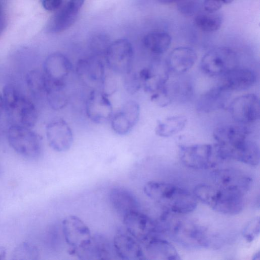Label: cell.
Here are the masks:
<instances>
[{
  "mask_svg": "<svg viewBox=\"0 0 260 260\" xmlns=\"http://www.w3.org/2000/svg\"><path fill=\"white\" fill-rule=\"evenodd\" d=\"M157 223L160 234H166L183 246L199 248L209 244L205 228L181 214L164 210Z\"/></svg>",
  "mask_w": 260,
  "mask_h": 260,
  "instance_id": "cell-1",
  "label": "cell"
},
{
  "mask_svg": "<svg viewBox=\"0 0 260 260\" xmlns=\"http://www.w3.org/2000/svg\"><path fill=\"white\" fill-rule=\"evenodd\" d=\"M144 192L152 200L164 208L165 211L181 215L193 212L198 200L187 190L174 184L157 181L147 182Z\"/></svg>",
  "mask_w": 260,
  "mask_h": 260,
  "instance_id": "cell-2",
  "label": "cell"
},
{
  "mask_svg": "<svg viewBox=\"0 0 260 260\" xmlns=\"http://www.w3.org/2000/svg\"><path fill=\"white\" fill-rule=\"evenodd\" d=\"M193 194L197 200L222 214L237 215L244 208L243 195L214 185L198 184Z\"/></svg>",
  "mask_w": 260,
  "mask_h": 260,
  "instance_id": "cell-3",
  "label": "cell"
},
{
  "mask_svg": "<svg viewBox=\"0 0 260 260\" xmlns=\"http://www.w3.org/2000/svg\"><path fill=\"white\" fill-rule=\"evenodd\" d=\"M4 109L12 125L32 128L38 117L37 108L33 102L25 96L13 85L4 87Z\"/></svg>",
  "mask_w": 260,
  "mask_h": 260,
  "instance_id": "cell-4",
  "label": "cell"
},
{
  "mask_svg": "<svg viewBox=\"0 0 260 260\" xmlns=\"http://www.w3.org/2000/svg\"><path fill=\"white\" fill-rule=\"evenodd\" d=\"M179 156L184 165L194 170L213 168L225 160L216 143L181 146Z\"/></svg>",
  "mask_w": 260,
  "mask_h": 260,
  "instance_id": "cell-5",
  "label": "cell"
},
{
  "mask_svg": "<svg viewBox=\"0 0 260 260\" xmlns=\"http://www.w3.org/2000/svg\"><path fill=\"white\" fill-rule=\"evenodd\" d=\"M7 139L10 147L24 157L36 159L43 152L42 137L31 128L11 125L7 132Z\"/></svg>",
  "mask_w": 260,
  "mask_h": 260,
  "instance_id": "cell-6",
  "label": "cell"
},
{
  "mask_svg": "<svg viewBox=\"0 0 260 260\" xmlns=\"http://www.w3.org/2000/svg\"><path fill=\"white\" fill-rule=\"evenodd\" d=\"M236 52L226 47H216L208 51L202 57L201 69L210 77L221 76L238 67Z\"/></svg>",
  "mask_w": 260,
  "mask_h": 260,
  "instance_id": "cell-7",
  "label": "cell"
},
{
  "mask_svg": "<svg viewBox=\"0 0 260 260\" xmlns=\"http://www.w3.org/2000/svg\"><path fill=\"white\" fill-rule=\"evenodd\" d=\"M104 58L108 68L113 72L124 75L132 69L134 50L131 42L124 39L111 43Z\"/></svg>",
  "mask_w": 260,
  "mask_h": 260,
  "instance_id": "cell-8",
  "label": "cell"
},
{
  "mask_svg": "<svg viewBox=\"0 0 260 260\" xmlns=\"http://www.w3.org/2000/svg\"><path fill=\"white\" fill-rule=\"evenodd\" d=\"M128 234L144 244L152 238L160 236L157 221L139 210L131 212L122 217Z\"/></svg>",
  "mask_w": 260,
  "mask_h": 260,
  "instance_id": "cell-9",
  "label": "cell"
},
{
  "mask_svg": "<svg viewBox=\"0 0 260 260\" xmlns=\"http://www.w3.org/2000/svg\"><path fill=\"white\" fill-rule=\"evenodd\" d=\"M213 185L244 195L251 188L252 180L244 172L232 168L215 170L211 174Z\"/></svg>",
  "mask_w": 260,
  "mask_h": 260,
  "instance_id": "cell-10",
  "label": "cell"
},
{
  "mask_svg": "<svg viewBox=\"0 0 260 260\" xmlns=\"http://www.w3.org/2000/svg\"><path fill=\"white\" fill-rule=\"evenodd\" d=\"M109 96L101 89H93L90 92L85 103V113L93 123L105 124L110 121L114 112Z\"/></svg>",
  "mask_w": 260,
  "mask_h": 260,
  "instance_id": "cell-11",
  "label": "cell"
},
{
  "mask_svg": "<svg viewBox=\"0 0 260 260\" xmlns=\"http://www.w3.org/2000/svg\"><path fill=\"white\" fill-rule=\"evenodd\" d=\"M45 134L50 147L58 152L68 151L74 142L73 131L63 118L55 117L46 125Z\"/></svg>",
  "mask_w": 260,
  "mask_h": 260,
  "instance_id": "cell-12",
  "label": "cell"
},
{
  "mask_svg": "<svg viewBox=\"0 0 260 260\" xmlns=\"http://www.w3.org/2000/svg\"><path fill=\"white\" fill-rule=\"evenodd\" d=\"M232 118L242 124L254 122L260 116L259 101L253 93L244 94L235 98L229 106Z\"/></svg>",
  "mask_w": 260,
  "mask_h": 260,
  "instance_id": "cell-13",
  "label": "cell"
},
{
  "mask_svg": "<svg viewBox=\"0 0 260 260\" xmlns=\"http://www.w3.org/2000/svg\"><path fill=\"white\" fill-rule=\"evenodd\" d=\"M61 225L65 241L72 248V253L83 247L91 237L88 226L77 216L65 217Z\"/></svg>",
  "mask_w": 260,
  "mask_h": 260,
  "instance_id": "cell-14",
  "label": "cell"
},
{
  "mask_svg": "<svg viewBox=\"0 0 260 260\" xmlns=\"http://www.w3.org/2000/svg\"><path fill=\"white\" fill-rule=\"evenodd\" d=\"M102 57L95 55L81 58L75 67L77 76L87 85L100 89L106 77L105 63Z\"/></svg>",
  "mask_w": 260,
  "mask_h": 260,
  "instance_id": "cell-15",
  "label": "cell"
},
{
  "mask_svg": "<svg viewBox=\"0 0 260 260\" xmlns=\"http://www.w3.org/2000/svg\"><path fill=\"white\" fill-rule=\"evenodd\" d=\"M73 69L70 60L60 52L49 54L43 65V72L47 82L56 84L66 85Z\"/></svg>",
  "mask_w": 260,
  "mask_h": 260,
  "instance_id": "cell-16",
  "label": "cell"
},
{
  "mask_svg": "<svg viewBox=\"0 0 260 260\" xmlns=\"http://www.w3.org/2000/svg\"><path fill=\"white\" fill-rule=\"evenodd\" d=\"M140 115L139 104L135 100L126 101L113 113L110 121L112 130L118 135H127L137 124Z\"/></svg>",
  "mask_w": 260,
  "mask_h": 260,
  "instance_id": "cell-17",
  "label": "cell"
},
{
  "mask_svg": "<svg viewBox=\"0 0 260 260\" xmlns=\"http://www.w3.org/2000/svg\"><path fill=\"white\" fill-rule=\"evenodd\" d=\"M109 239L105 236L96 234L89 241L74 254L81 259H110L115 252Z\"/></svg>",
  "mask_w": 260,
  "mask_h": 260,
  "instance_id": "cell-18",
  "label": "cell"
},
{
  "mask_svg": "<svg viewBox=\"0 0 260 260\" xmlns=\"http://www.w3.org/2000/svg\"><path fill=\"white\" fill-rule=\"evenodd\" d=\"M86 0H69L48 21L46 29L51 33L60 32L69 28L75 21L79 11Z\"/></svg>",
  "mask_w": 260,
  "mask_h": 260,
  "instance_id": "cell-19",
  "label": "cell"
},
{
  "mask_svg": "<svg viewBox=\"0 0 260 260\" xmlns=\"http://www.w3.org/2000/svg\"><path fill=\"white\" fill-rule=\"evenodd\" d=\"M221 151L225 159H232L253 166H257L259 163V146L256 142L249 138Z\"/></svg>",
  "mask_w": 260,
  "mask_h": 260,
  "instance_id": "cell-20",
  "label": "cell"
},
{
  "mask_svg": "<svg viewBox=\"0 0 260 260\" xmlns=\"http://www.w3.org/2000/svg\"><path fill=\"white\" fill-rule=\"evenodd\" d=\"M169 72L166 63H159L142 69L138 73L142 87L145 91L151 93L162 89L168 81Z\"/></svg>",
  "mask_w": 260,
  "mask_h": 260,
  "instance_id": "cell-21",
  "label": "cell"
},
{
  "mask_svg": "<svg viewBox=\"0 0 260 260\" xmlns=\"http://www.w3.org/2000/svg\"><path fill=\"white\" fill-rule=\"evenodd\" d=\"M255 81L256 76L252 70L237 67L220 76L218 85L230 91H239L252 87Z\"/></svg>",
  "mask_w": 260,
  "mask_h": 260,
  "instance_id": "cell-22",
  "label": "cell"
},
{
  "mask_svg": "<svg viewBox=\"0 0 260 260\" xmlns=\"http://www.w3.org/2000/svg\"><path fill=\"white\" fill-rule=\"evenodd\" d=\"M248 131L243 124L225 125L216 127L213 137L221 149H228L248 138Z\"/></svg>",
  "mask_w": 260,
  "mask_h": 260,
  "instance_id": "cell-23",
  "label": "cell"
},
{
  "mask_svg": "<svg viewBox=\"0 0 260 260\" xmlns=\"http://www.w3.org/2000/svg\"><path fill=\"white\" fill-rule=\"evenodd\" d=\"M143 245L145 259H180V255L174 245L160 236L152 238Z\"/></svg>",
  "mask_w": 260,
  "mask_h": 260,
  "instance_id": "cell-24",
  "label": "cell"
},
{
  "mask_svg": "<svg viewBox=\"0 0 260 260\" xmlns=\"http://www.w3.org/2000/svg\"><path fill=\"white\" fill-rule=\"evenodd\" d=\"M113 246L116 255L121 259H145L140 243L129 234L118 233L114 238Z\"/></svg>",
  "mask_w": 260,
  "mask_h": 260,
  "instance_id": "cell-25",
  "label": "cell"
},
{
  "mask_svg": "<svg viewBox=\"0 0 260 260\" xmlns=\"http://www.w3.org/2000/svg\"><path fill=\"white\" fill-rule=\"evenodd\" d=\"M231 91L217 85L204 93L199 99L197 109L201 113H210L224 108L228 103Z\"/></svg>",
  "mask_w": 260,
  "mask_h": 260,
  "instance_id": "cell-26",
  "label": "cell"
},
{
  "mask_svg": "<svg viewBox=\"0 0 260 260\" xmlns=\"http://www.w3.org/2000/svg\"><path fill=\"white\" fill-rule=\"evenodd\" d=\"M109 200L114 210L122 218L126 214L140 209V204L136 196L124 187L112 188L109 193Z\"/></svg>",
  "mask_w": 260,
  "mask_h": 260,
  "instance_id": "cell-27",
  "label": "cell"
},
{
  "mask_svg": "<svg viewBox=\"0 0 260 260\" xmlns=\"http://www.w3.org/2000/svg\"><path fill=\"white\" fill-rule=\"evenodd\" d=\"M197 60V55L193 49L187 47H179L170 52L166 64L169 71L181 74L190 69Z\"/></svg>",
  "mask_w": 260,
  "mask_h": 260,
  "instance_id": "cell-28",
  "label": "cell"
},
{
  "mask_svg": "<svg viewBox=\"0 0 260 260\" xmlns=\"http://www.w3.org/2000/svg\"><path fill=\"white\" fill-rule=\"evenodd\" d=\"M187 119L184 116H173L158 120L155 128L156 135L167 138L181 132L185 127Z\"/></svg>",
  "mask_w": 260,
  "mask_h": 260,
  "instance_id": "cell-29",
  "label": "cell"
},
{
  "mask_svg": "<svg viewBox=\"0 0 260 260\" xmlns=\"http://www.w3.org/2000/svg\"><path fill=\"white\" fill-rule=\"evenodd\" d=\"M45 95L49 105L54 110L63 109L68 104L69 98L66 85L53 84L46 81Z\"/></svg>",
  "mask_w": 260,
  "mask_h": 260,
  "instance_id": "cell-30",
  "label": "cell"
},
{
  "mask_svg": "<svg viewBox=\"0 0 260 260\" xmlns=\"http://www.w3.org/2000/svg\"><path fill=\"white\" fill-rule=\"evenodd\" d=\"M143 43L149 51L156 54L165 53L171 44V37L166 32L155 31L146 35L143 38Z\"/></svg>",
  "mask_w": 260,
  "mask_h": 260,
  "instance_id": "cell-31",
  "label": "cell"
},
{
  "mask_svg": "<svg viewBox=\"0 0 260 260\" xmlns=\"http://www.w3.org/2000/svg\"><path fill=\"white\" fill-rule=\"evenodd\" d=\"M25 82L28 89L34 95H45L46 80L43 71L37 69L29 71L25 76Z\"/></svg>",
  "mask_w": 260,
  "mask_h": 260,
  "instance_id": "cell-32",
  "label": "cell"
},
{
  "mask_svg": "<svg viewBox=\"0 0 260 260\" xmlns=\"http://www.w3.org/2000/svg\"><path fill=\"white\" fill-rule=\"evenodd\" d=\"M216 12H207L197 15L194 18L196 25L205 32H213L219 29L222 24V18Z\"/></svg>",
  "mask_w": 260,
  "mask_h": 260,
  "instance_id": "cell-33",
  "label": "cell"
},
{
  "mask_svg": "<svg viewBox=\"0 0 260 260\" xmlns=\"http://www.w3.org/2000/svg\"><path fill=\"white\" fill-rule=\"evenodd\" d=\"M39 250L36 246L28 242H23L14 249L11 258L18 260H36L39 258Z\"/></svg>",
  "mask_w": 260,
  "mask_h": 260,
  "instance_id": "cell-34",
  "label": "cell"
},
{
  "mask_svg": "<svg viewBox=\"0 0 260 260\" xmlns=\"http://www.w3.org/2000/svg\"><path fill=\"white\" fill-rule=\"evenodd\" d=\"M110 44L109 39L106 36L98 35L91 39L89 47L94 55L104 57Z\"/></svg>",
  "mask_w": 260,
  "mask_h": 260,
  "instance_id": "cell-35",
  "label": "cell"
},
{
  "mask_svg": "<svg viewBox=\"0 0 260 260\" xmlns=\"http://www.w3.org/2000/svg\"><path fill=\"white\" fill-rule=\"evenodd\" d=\"M123 75V87L128 93L134 94L139 91L142 84L138 73L132 70Z\"/></svg>",
  "mask_w": 260,
  "mask_h": 260,
  "instance_id": "cell-36",
  "label": "cell"
},
{
  "mask_svg": "<svg viewBox=\"0 0 260 260\" xmlns=\"http://www.w3.org/2000/svg\"><path fill=\"white\" fill-rule=\"evenodd\" d=\"M260 221L259 216L249 221L243 229L242 234L247 242H252L259 234Z\"/></svg>",
  "mask_w": 260,
  "mask_h": 260,
  "instance_id": "cell-37",
  "label": "cell"
},
{
  "mask_svg": "<svg viewBox=\"0 0 260 260\" xmlns=\"http://www.w3.org/2000/svg\"><path fill=\"white\" fill-rule=\"evenodd\" d=\"M150 100L155 104L161 107L168 106L172 100L167 91L166 86L162 89L152 93Z\"/></svg>",
  "mask_w": 260,
  "mask_h": 260,
  "instance_id": "cell-38",
  "label": "cell"
},
{
  "mask_svg": "<svg viewBox=\"0 0 260 260\" xmlns=\"http://www.w3.org/2000/svg\"><path fill=\"white\" fill-rule=\"evenodd\" d=\"M179 10L185 15H191L196 8V0H180L177 3Z\"/></svg>",
  "mask_w": 260,
  "mask_h": 260,
  "instance_id": "cell-39",
  "label": "cell"
},
{
  "mask_svg": "<svg viewBox=\"0 0 260 260\" xmlns=\"http://www.w3.org/2000/svg\"><path fill=\"white\" fill-rule=\"evenodd\" d=\"M222 0H204V8L207 12H217L222 6Z\"/></svg>",
  "mask_w": 260,
  "mask_h": 260,
  "instance_id": "cell-40",
  "label": "cell"
},
{
  "mask_svg": "<svg viewBox=\"0 0 260 260\" xmlns=\"http://www.w3.org/2000/svg\"><path fill=\"white\" fill-rule=\"evenodd\" d=\"M62 0H42V5L47 11H52L60 7Z\"/></svg>",
  "mask_w": 260,
  "mask_h": 260,
  "instance_id": "cell-41",
  "label": "cell"
},
{
  "mask_svg": "<svg viewBox=\"0 0 260 260\" xmlns=\"http://www.w3.org/2000/svg\"><path fill=\"white\" fill-rule=\"evenodd\" d=\"M6 25V18L2 11H0V35L4 31Z\"/></svg>",
  "mask_w": 260,
  "mask_h": 260,
  "instance_id": "cell-42",
  "label": "cell"
},
{
  "mask_svg": "<svg viewBox=\"0 0 260 260\" xmlns=\"http://www.w3.org/2000/svg\"><path fill=\"white\" fill-rule=\"evenodd\" d=\"M7 256V250L6 248L0 245V260L5 259Z\"/></svg>",
  "mask_w": 260,
  "mask_h": 260,
  "instance_id": "cell-43",
  "label": "cell"
},
{
  "mask_svg": "<svg viewBox=\"0 0 260 260\" xmlns=\"http://www.w3.org/2000/svg\"><path fill=\"white\" fill-rule=\"evenodd\" d=\"M180 0H158V1L162 4H171L173 3H177Z\"/></svg>",
  "mask_w": 260,
  "mask_h": 260,
  "instance_id": "cell-44",
  "label": "cell"
},
{
  "mask_svg": "<svg viewBox=\"0 0 260 260\" xmlns=\"http://www.w3.org/2000/svg\"><path fill=\"white\" fill-rule=\"evenodd\" d=\"M4 109V101L2 93L0 92V113Z\"/></svg>",
  "mask_w": 260,
  "mask_h": 260,
  "instance_id": "cell-45",
  "label": "cell"
},
{
  "mask_svg": "<svg viewBox=\"0 0 260 260\" xmlns=\"http://www.w3.org/2000/svg\"><path fill=\"white\" fill-rule=\"evenodd\" d=\"M234 0H222L223 4H230L233 2Z\"/></svg>",
  "mask_w": 260,
  "mask_h": 260,
  "instance_id": "cell-46",
  "label": "cell"
},
{
  "mask_svg": "<svg viewBox=\"0 0 260 260\" xmlns=\"http://www.w3.org/2000/svg\"><path fill=\"white\" fill-rule=\"evenodd\" d=\"M1 171H2V169H1V165H0V174H1Z\"/></svg>",
  "mask_w": 260,
  "mask_h": 260,
  "instance_id": "cell-47",
  "label": "cell"
},
{
  "mask_svg": "<svg viewBox=\"0 0 260 260\" xmlns=\"http://www.w3.org/2000/svg\"><path fill=\"white\" fill-rule=\"evenodd\" d=\"M1 11V7H0V11Z\"/></svg>",
  "mask_w": 260,
  "mask_h": 260,
  "instance_id": "cell-48",
  "label": "cell"
}]
</instances>
